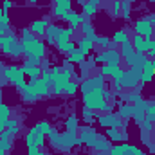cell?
Here are the masks:
<instances>
[{
  "instance_id": "f5cc1de1",
  "label": "cell",
  "mask_w": 155,
  "mask_h": 155,
  "mask_svg": "<svg viewBox=\"0 0 155 155\" xmlns=\"http://www.w3.org/2000/svg\"><path fill=\"white\" fill-rule=\"evenodd\" d=\"M2 74H4V65H2V61H0V85H5V81L2 79Z\"/></svg>"
},
{
  "instance_id": "bcb514c9",
  "label": "cell",
  "mask_w": 155,
  "mask_h": 155,
  "mask_svg": "<svg viewBox=\"0 0 155 155\" xmlns=\"http://www.w3.org/2000/svg\"><path fill=\"white\" fill-rule=\"evenodd\" d=\"M9 24H11V18H9V15H7V13H4V15L0 16V25H2V27H5V29L9 31Z\"/></svg>"
},
{
  "instance_id": "4fadbf2b",
  "label": "cell",
  "mask_w": 155,
  "mask_h": 155,
  "mask_svg": "<svg viewBox=\"0 0 155 155\" xmlns=\"http://www.w3.org/2000/svg\"><path fill=\"white\" fill-rule=\"evenodd\" d=\"M51 22H49V18H41V20H33L31 22V25H29V29H31V33L35 35V36H45V29H47V25H49Z\"/></svg>"
},
{
  "instance_id": "11a10c76",
  "label": "cell",
  "mask_w": 155,
  "mask_h": 155,
  "mask_svg": "<svg viewBox=\"0 0 155 155\" xmlns=\"http://www.w3.org/2000/svg\"><path fill=\"white\" fill-rule=\"evenodd\" d=\"M148 18H150V22H152V24H155V13H152V15H150Z\"/></svg>"
},
{
  "instance_id": "9a60e30c",
  "label": "cell",
  "mask_w": 155,
  "mask_h": 155,
  "mask_svg": "<svg viewBox=\"0 0 155 155\" xmlns=\"http://www.w3.org/2000/svg\"><path fill=\"white\" fill-rule=\"evenodd\" d=\"M107 137L112 143H126L128 141V134L121 128H107Z\"/></svg>"
},
{
  "instance_id": "c3c4849f",
  "label": "cell",
  "mask_w": 155,
  "mask_h": 155,
  "mask_svg": "<svg viewBox=\"0 0 155 155\" xmlns=\"http://www.w3.org/2000/svg\"><path fill=\"white\" fill-rule=\"evenodd\" d=\"M41 79H45L47 83H51V71H41Z\"/></svg>"
},
{
  "instance_id": "2e32d148",
  "label": "cell",
  "mask_w": 155,
  "mask_h": 155,
  "mask_svg": "<svg viewBox=\"0 0 155 155\" xmlns=\"http://www.w3.org/2000/svg\"><path fill=\"white\" fill-rule=\"evenodd\" d=\"M65 20L69 22V27H72V29H79V25L87 20V16L81 13H74V11H67V15H65Z\"/></svg>"
},
{
  "instance_id": "277c9868",
  "label": "cell",
  "mask_w": 155,
  "mask_h": 155,
  "mask_svg": "<svg viewBox=\"0 0 155 155\" xmlns=\"http://www.w3.org/2000/svg\"><path fill=\"white\" fill-rule=\"evenodd\" d=\"M0 52L5 54V56H11V58H18L22 56V41L18 40L16 35L9 33L2 38V43H0Z\"/></svg>"
},
{
  "instance_id": "7dc6e473",
  "label": "cell",
  "mask_w": 155,
  "mask_h": 155,
  "mask_svg": "<svg viewBox=\"0 0 155 155\" xmlns=\"http://www.w3.org/2000/svg\"><path fill=\"white\" fill-rule=\"evenodd\" d=\"M13 5H15V4H13L11 0H4V4H2V9H4V11L7 13V11H9V9L13 7Z\"/></svg>"
},
{
  "instance_id": "e0dca14e",
  "label": "cell",
  "mask_w": 155,
  "mask_h": 155,
  "mask_svg": "<svg viewBox=\"0 0 155 155\" xmlns=\"http://www.w3.org/2000/svg\"><path fill=\"white\" fill-rule=\"evenodd\" d=\"M110 148H112V141H110L108 137H97V141H96V144H94V150H96L97 153L108 155Z\"/></svg>"
},
{
  "instance_id": "8fae6325",
  "label": "cell",
  "mask_w": 155,
  "mask_h": 155,
  "mask_svg": "<svg viewBox=\"0 0 155 155\" xmlns=\"http://www.w3.org/2000/svg\"><path fill=\"white\" fill-rule=\"evenodd\" d=\"M29 83H31V87L35 88V92L38 94L40 97L41 96H49L52 90H51V83H47L45 79H41V78H38V79H29Z\"/></svg>"
},
{
  "instance_id": "d6a6232c",
  "label": "cell",
  "mask_w": 155,
  "mask_h": 155,
  "mask_svg": "<svg viewBox=\"0 0 155 155\" xmlns=\"http://www.w3.org/2000/svg\"><path fill=\"white\" fill-rule=\"evenodd\" d=\"M146 119L155 126V99L153 101H150L148 107H146Z\"/></svg>"
},
{
  "instance_id": "d590c367",
  "label": "cell",
  "mask_w": 155,
  "mask_h": 155,
  "mask_svg": "<svg viewBox=\"0 0 155 155\" xmlns=\"http://www.w3.org/2000/svg\"><path fill=\"white\" fill-rule=\"evenodd\" d=\"M60 25H56V24H49L47 25V29H45V36H51V38H56L58 36V33H60Z\"/></svg>"
},
{
  "instance_id": "60d3db41",
  "label": "cell",
  "mask_w": 155,
  "mask_h": 155,
  "mask_svg": "<svg viewBox=\"0 0 155 155\" xmlns=\"http://www.w3.org/2000/svg\"><path fill=\"white\" fill-rule=\"evenodd\" d=\"M65 15H67V11H65L63 7L52 5V16H56V18H61V20H65Z\"/></svg>"
},
{
  "instance_id": "44dd1931",
  "label": "cell",
  "mask_w": 155,
  "mask_h": 155,
  "mask_svg": "<svg viewBox=\"0 0 155 155\" xmlns=\"http://www.w3.org/2000/svg\"><path fill=\"white\" fill-rule=\"evenodd\" d=\"M72 35H76V29H72V27H61L60 29V33H58V36H56V45L58 43H67V41H71L72 40Z\"/></svg>"
},
{
  "instance_id": "6da1fadb",
  "label": "cell",
  "mask_w": 155,
  "mask_h": 155,
  "mask_svg": "<svg viewBox=\"0 0 155 155\" xmlns=\"http://www.w3.org/2000/svg\"><path fill=\"white\" fill-rule=\"evenodd\" d=\"M79 90H81L85 108L97 110L101 114L114 112V105L110 103V90L107 88L105 76L97 74V76H92L85 81H81Z\"/></svg>"
},
{
  "instance_id": "94428289",
  "label": "cell",
  "mask_w": 155,
  "mask_h": 155,
  "mask_svg": "<svg viewBox=\"0 0 155 155\" xmlns=\"http://www.w3.org/2000/svg\"><path fill=\"white\" fill-rule=\"evenodd\" d=\"M0 155H9V152H0Z\"/></svg>"
},
{
  "instance_id": "91938a15",
  "label": "cell",
  "mask_w": 155,
  "mask_h": 155,
  "mask_svg": "<svg viewBox=\"0 0 155 155\" xmlns=\"http://www.w3.org/2000/svg\"><path fill=\"white\" fill-rule=\"evenodd\" d=\"M4 13H5V11H4V9H2V5H0V16H2Z\"/></svg>"
},
{
  "instance_id": "681fc988",
  "label": "cell",
  "mask_w": 155,
  "mask_h": 155,
  "mask_svg": "<svg viewBox=\"0 0 155 155\" xmlns=\"http://www.w3.org/2000/svg\"><path fill=\"white\" fill-rule=\"evenodd\" d=\"M16 124H20L16 119H7V123H5V128H9V126H16Z\"/></svg>"
},
{
  "instance_id": "f546056e",
  "label": "cell",
  "mask_w": 155,
  "mask_h": 155,
  "mask_svg": "<svg viewBox=\"0 0 155 155\" xmlns=\"http://www.w3.org/2000/svg\"><path fill=\"white\" fill-rule=\"evenodd\" d=\"M126 152H128V143H117L110 148L108 155H126Z\"/></svg>"
},
{
  "instance_id": "e575fe53",
  "label": "cell",
  "mask_w": 155,
  "mask_h": 155,
  "mask_svg": "<svg viewBox=\"0 0 155 155\" xmlns=\"http://www.w3.org/2000/svg\"><path fill=\"white\" fill-rule=\"evenodd\" d=\"M96 43H97L101 49H116V47H114V43H112V40L108 38V36H99Z\"/></svg>"
},
{
  "instance_id": "3957f363",
  "label": "cell",
  "mask_w": 155,
  "mask_h": 155,
  "mask_svg": "<svg viewBox=\"0 0 155 155\" xmlns=\"http://www.w3.org/2000/svg\"><path fill=\"white\" fill-rule=\"evenodd\" d=\"M141 69H134V67H128V69H123L121 74L116 76L114 81V90L116 92H123V90H132L135 88L139 83H141Z\"/></svg>"
},
{
  "instance_id": "4dcf8cb0",
  "label": "cell",
  "mask_w": 155,
  "mask_h": 155,
  "mask_svg": "<svg viewBox=\"0 0 155 155\" xmlns=\"http://www.w3.org/2000/svg\"><path fill=\"white\" fill-rule=\"evenodd\" d=\"M7 119H11V108L5 103H0V124L5 126Z\"/></svg>"
},
{
  "instance_id": "6f0895ef",
  "label": "cell",
  "mask_w": 155,
  "mask_h": 155,
  "mask_svg": "<svg viewBox=\"0 0 155 155\" xmlns=\"http://www.w3.org/2000/svg\"><path fill=\"white\" fill-rule=\"evenodd\" d=\"M25 2H31V4H36V2H41V0H25Z\"/></svg>"
},
{
  "instance_id": "680465c9",
  "label": "cell",
  "mask_w": 155,
  "mask_h": 155,
  "mask_svg": "<svg viewBox=\"0 0 155 155\" xmlns=\"http://www.w3.org/2000/svg\"><path fill=\"white\" fill-rule=\"evenodd\" d=\"M152 40L155 41V24H153V36H152Z\"/></svg>"
},
{
  "instance_id": "f6af8a7d",
  "label": "cell",
  "mask_w": 155,
  "mask_h": 155,
  "mask_svg": "<svg viewBox=\"0 0 155 155\" xmlns=\"http://www.w3.org/2000/svg\"><path fill=\"white\" fill-rule=\"evenodd\" d=\"M20 128H22V124H16V126H9V128H5V132L9 134V137H15V135L20 134Z\"/></svg>"
},
{
  "instance_id": "5bb4252c",
  "label": "cell",
  "mask_w": 155,
  "mask_h": 155,
  "mask_svg": "<svg viewBox=\"0 0 155 155\" xmlns=\"http://www.w3.org/2000/svg\"><path fill=\"white\" fill-rule=\"evenodd\" d=\"M121 71H123V67H121V63H105V65H101V76L105 78H114L119 76L121 74Z\"/></svg>"
},
{
  "instance_id": "484cf974",
  "label": "cell",
  "mask_w": 155,
  "mask_h": 155,
  "mask_svg": "<svg viewBox=\"0 0 155 155\" xmlns=\"http://www.w3.org/2000/svg\"><path fill=\"white\" fill-rule=\"evenodd\" d=\"M96 33V29H94V25H92V20L87 16V20L79 25V35H83V36H90V35H94Z\"/></svg>"
},
{
  "instance_id": "03108f58",
  "label": "cell",
  "mask_w": 155,
  "mask_h": 155,
  "mask_svg": "<svg viewBox=\"0 0 155 155\" xmlns=\"http://www.w3.org/2000/svg\"><path fill=\"white\" fill-rule=\"evenodd\" d=\"M69 155H71V153H69Z\"/></svg>"
},
{
  "instance_id": "f35d334b",
  "label": "cell",
  "mask_w": 155,
  "mask_h": 155,
  "mask_svg": "<svg viewBox=\"0 0 155 155\" xmlns=\"http://www.w3.org/2000/svg\"><path fill=\"white\" fill-rule=\"evenodd\" d=\"M52 5L63 7L65 11H72V0H52Z\"/></svg>"
},
{
  "instance_id": "7bdbcfd3",
  "label": "cell",
  "mask_w": 155,
  "mask_h": 155,
  "mask_svg": "<svg viewBox=\"0 0 155 155\" xmlns=\"http://www.w3.org/2000/svg\"><path fill=\"white\" fill-rule=\"evenodd\" d=\"M126 155H146L139 146H134V144H128V152H126Z\"/></svg>"
},
{
  "instance_id": "ba28073f",
  "label": "cell",
  "mask_w": 155,
  "mask_h": 155,
  "mask_svg": "<svg viewBox=\"0 0 155 155\" xmlns=\"http://www.w3.org/2000/svg\"><path fill=\"white\" fill-rule=\"evenodd\" d=\"M134 33H135V35H141L144 40H150L153 36V24L150 22L148 16L139 18V20H135V24H134Z\"/></svg>"
},
{
  "instance_id": "6125c7cd",
  "label": "cell",
  "mask_w": 155,
  "mask_h": 155,
  "mask_svg": "<svg viewBox=\"0 0 155 155\" xmlns=\"http://www.w3.org/2000/svg\"><path fill=\"white\" fill-rule=\"evenodd\" d=\"M0 103H2V90H0Z\"/></svg>"
},
{
  "instance_id": "db71d44e",
  "label": "cell",
  "mask_w": 155,
  "mask_h": 155,
  "mask_svg": "<svg viewBox=\"0 0 155 155\" xmlns=\"http://www.w3.org/2000/svg\"><path fill=\"white\" fill-rule=\"evenodd\" d=\"M152 148L155 150V132L152 134Z\"/></svg>"
},
{
  "instance_id": "603a6c76",
  "label": "cell",
  "mask_w": 155,
  "mask_h": 155,
  "mask_svg": "<svg viewBox=\"0 0 155 155\" xmlns=\"http://www.w3.org/2000/svg\"><path fill=\"white\" fill-rule=\"evenodd\" d=\"M13 148V137H9V134L4 130L0 134V152H9Z\"/></svg>"
},
{
  "instance_id": "5b68a950",
  "label": "cell",
  "mask_w": 155,
  "mask_h": 155,
  "mask_svg": "<svg viewBox=\"0 0 155 155\" xmlns=\"http://www.w3.org/2000/svg\"><path fill=\"white\" fill-rule=\"evenodd\" d=\"M4 78H5V81H9L11 85H15L18 90H22V88L27 85V81H25V78H27L25 72L22 71L20 65H15V63L4 67Z\"/></svg>"
},
{
  "instance_id": "be15d7a7",
  "label": "cell",
  "mask_w": 155,
  "mask_h": 155,
  "mask_svg": "<svg viewBox=\"0 0 155 155\" xmlns=\"http://www.w3.org/2000/svg\"><path fill=\"white\" fill-rule=\"evenodd\" d=\"M92 155H101V153H97V152H96V153H92Z\"/></svg>"
},
{
  "instance_id": "f907efd6",
  "label": "cell",
  "mask_w": 155,
  "mask_h": 155,
  "mask_svg": "<svg viewBox=\"0 0 155 155\" xmlns=\"http://www.w3.org/2000/svg\"><path fill=\"white\" fill-rule=\"evenodd\" d=\"M45 45H56V38H51V36H45Z\"/></svg>"
},
{
  "instance_id": "4316f807",
  "label": "cell",
  "mask_w": 155,
  "mask_h": 155,
  "mask_svg": "<svg viewBox=\"0 0 155 155\" xmlns=\"http://www.w3.org/2000/svg\"><path fill=\"white\" fill-rule=\"evenodd\" d=\"M146 61H148V56H146L144 52H137V51H135V56H134V63H132V67L143 71V67H144Z\"/></svg>"
},
{
  "instance_id": "7402d4cb",
  "label": "cell",
  "mask_w": 155,
  "mask_h": 155,
  "mask_svg": "<svg viewBox=\"0 0 155 155\" xmlns=\"http://www.w3.org/2000/svg\"><path fill=\"white\" fill-rule=\"evenodd\" d=\"M38 94L35 92V88L31 87V83H27L24 88H22V99L24 101H27V103H35V101H38Z\"/></svg>"
},
{
  "instance_id": "74e56055",
  "label": "cell",
  "mask_w": 155,
  "mask_h": 155,
  "mask_svg": "<svg viewBox=\"0 0 155 155\" xmlns=\"http://www.w3.org/2000/svg\"><path fill=\"white\" fill-rule=\"evenodd\" d=\"M35 126L38 128V130L41 132V134H43V135H47V134H49V132L52 130V126L49 124V121H38V123H36Z\"/></svg>"
},
{
  "instance_id": "7a4b0ae2",
  "label": "cell",
  "mask_w": 155,
  "mask_h": 155,
  "mask_svg": "<svg viewBox=\"0 0 155 155\" xmlns=\"http://www.w3.org/2000/svg\"><path fill=\"white\" fill-rule=\"evenodd\" d=\"M20 41H22V52H24V56H27L31 60H38V61L45 60V56H47V45H45V41L41 38L35 36L29 27L22 29Z\"/></svg>"
},
{
  "instance_id": "ac0fdd59",
  "label": "cell",
  "mask_w": 155,
  "mask_h": 155,
  "mask_svg": "<svg viewBox=\"0 0 155 155\" xmlns=\"http://www.w3.org/2000/svg\"><path fill=\"white\" fill-rule=\"evenodd\" d=\"M99 5H101V0H85V4H83V15L88 16V18L94 16L97 13Z\"/></svg>"
},
{
  "instance_id": "ffe728a7",
  "label": "cell",
  "mask_w": 155,
  "mask_h": 155,
  "mask_svg": "<svg viewBox=\"0 0 155 155\" xmlns=\"http://www.w3.org/2000/svg\"><path fill=\"white\" fill-rule=\"evenodd\" d=\"M78 51H81L85 56H90V52H92V49H94V41L90 38H87V36H81V38L78 40Z\"/></svg>"
},
{
  "instance_id": "836d02e7",
  "label": "cell",
  "mask_w": 155,
  "mask_h": 155,
  "mask_svg": "<svg viewBox=\"0 0 155 155\" xmlns=\"http://www.w3.org/2000/svg\"><path fill=\"white\" fill-rule=\"evenodd\" d=\"M76 92H78V81L71 79V81L65 85V88H63V94H67V96H74Z\"/></svg>"
},
{
  "instance_id": "ab89813d",
  "label": "cell",
  "mask_w": 155,
  "mask_h": 155,
  "mask_svg": "<svg viewBox=\"0 0 155 155\" xmlns=\"http://www.w3.org/2000/svg\"><path fill=\"white\" fill-rule=\"evenodd\" d=\"M110 13H112V16H114V18L121 16V0H112V7H110Z\"/></svg>"
},
{
  "instance_id": "b9f144b4",
  "label": "cell",
  "mask_w": 155,
  "mask_h": 155,
  "mask_svg": "<svg viewBox=\"0 0 155 155\" xmlns=\"http://www.w3.org/2000/svg\"><path fill=\"white\" fill-rule=\"evenodd\" d=\"M141 130L143 132H146V134H153V130H155V126L148 121V119H144L143 123H141Z\"/></svg>"
},
{
  "instance_id": "e7e4bbea",
  "label": "cell",
  "mask_w": 155,
  "mask_h": 155,
  "mask_svg": "<svg viewBox=\"0 0 155 155\" xmlns=\"http://www.w3.org/2000/svg\"><path fill=\"white\" fill-rule=\"evenodd\" d=\"M150 2H153V0H150Z\"/></svg>"
},
{
  "instance_id": "d6986e66",
  "label": "cell",
  "mask_w": 155,
  "mask_h": 155,
  "mask_svg": "<svg viewBox=\"0 0 155 155\" xmlns=\"http://www.w3.org/2000/svg\"><path fill=\"white\" fill-rule=\"evenodd\" d=\"M128 41H132V36L128 35L126 29H117L116 33H114V36H112V43H114V47L123 45V43H128Z\"/></svg>"
},
{
  "instance_id": "816d5d0a",
  "label": "cell",
  "mask_w": 155,
  "mask_h": 155,
  "mask_svg": "<svg viewBox=\"0 0 155 155\" xmlns=\"http://www.w3.org/2000/svg\"><path fill=\"white\" fill-rule=\"evenodd\" d=\"M146 56H148L150 60H155V47H153V49H150V51L146 52Z\"/></svg>"
},
{
  "instance_id": "f1b7e54d",
  "label": "cell",
  "mask_w": 155,
  "mask_h": 155,
  "mask_svg": "<svg viewBox=\"0 0 155 155\" xmlns=\"http://www.w3.org/2000/svg\"><path fill=\"white\" fill-rule=\"evenodd\" d=\"M85 60H87V56H85L81 51H78V49H76L72 54H69V58H67V63H72V65H74V63H78V65H79V63H83Z\"/></svg>"
},
{
  "instance_id": "52a82bcc",
  "label": "cell",
  "mask_w": 155,
  "mask_h": 155,
  "mask_svg": "<svg viewBox=\"0 0 155 155\" xmlns=\"http://www.w3.org/2000/svg\"><path fill=\"white\" fill-rule=\"evenodd\" d=\"M25 146H27V150L43 148L45 146V135L40 132L36 126H33V128L27 130V134H25Z\"/></svg>"
},
{
  "instance_id": "8992f818",
  "label": "cell",
  "mask_w": 155,
  "mask_h": 155,
  "mask_svg": "<svg viewBox=\"0 0 155 155\" xmlns=\"http://www.w3.org/2000/svg\"><path fill=\"white\" fill-rule=\"evenodd\" d=\"M52 148L60 150V152H69L72 146H79V137H76V134L65 132V134H58V137H54L52 141H49Z\"/></svg>"
},
{
  "instance_id": "8d00e7d4",
  "label": "cell",
  "mask_w": 155,
  "mask_h": 155,
  "mask_svg": "<svg viewBox=\"0 0 155 155\" xmlns=\"http://www.w3.org/2000/svg\"><path fill=\"white\" fill-rule=\"evenodd\" d=\"M121 16L130 20V0H121Z\"/></svg>"
},
{
  "instance_id": "cb8c5ba5",
  "label": "cell",
  "mask_w": 155,
  "mask_h": 155,
  "mask_svg": "<svg viewBox=\"0 0 155 155\" xmlns=\"http://www.w3.org/2000/svg\"><path fill=\"white\" fill-rule=\"evenodd\" d=\"M56 49H58V52H61V54H72L78 49V45H76V41L71 40V41H67V43H58Z\"/></svg>"
},
{
  "instance_id": "30bf717a",
  "label": "cell",
  "mask_w": 155,
  "mask_h": 155,
  "mask_svg": "<svg viewBox=\"0 0 155 155\" xmlns=\"http://www.w3.org/2000/svg\"><path fill=\"white\" fill-rule=\"evenodd\" d=\"M97 123L103 126V128H121L123 121L121 117L114 114V112H108V114H99L97 116Z\"/></svg>"
},
{
  "instance_id": "ee69618b",
  "label": "cell",
  "mask_w": 155,
  "mask_h": 155,
  "mask_svg": "<svg viewBox=\"0 0 155 155\" xmlns=\"http://www.w3.org/2000/svg\"><path fill=\"white\" fill-rule=\"evenodd\" d=\"M94 117H96V110H90V108H85L83 107V119L85 121L90 123V119H94Z\"/></svg>"
},
{
  "instance_id": "7c38bea8",
  "label": "cell",
  "mask_w": 155,
  "mask_h": 155,
  "mask_svg": "<svg viewBox=\"0 0 155 155\" xmlns=\"http://www.w3.org/2000/svg\"><path fill=\"white\" fill-rule=\"evenodd\" d=\"M153 76H155V60H150V58H148V61L144 63L143 72H141V83H143V85L152 83Z\"/></svg>"
},
{
  "instance_id": "1f68e13d",
  "label": "cell",
  "mask_w": 155,
  "mask_h": 155,
  "mask_svg": "<svg viewBox=\"0 0 155 155\" xmlns=\"http://www.w3.org/2000/svg\"><path fill=\"white\" fill-rule=\"evenodd\" d=\"M117 116L123 117V119H130L132 117V105L130 103H123L117 110Z\"/></svg>"
},
{
  "instance_id": "9c48e42d",
  "label": "cell",
  "mask_w": 155,
  "mask_h": 155,
  "mask_svg": "<svg viewBox=\"0 0 155 155\" xmlns=\"http://www.w3.org/2000/svg\"><path fill=\"white\" fill-rule=\"evenodd\" d=\"M97 137H99V134L94 128H90V126H79V143L85 144L87 148H94Z\"/></svg>"
},
{
  "instance_id": "d4e9b609",
  "label": "cell",
  "mask_w": 155,
  "mask_h": 155,
  "mask_svg": "<svg viewBox=\"0 0 155 155\" xmlns=\"http://www.w3.org/2000/svg\"><path fill=\"white\" fill-rule=\"evenodd\" d=\"M65 128H67V132H71V134H78L79 124H78V116L76 114H71V116L67 117V121H65Z\"/></svg>"
},
{
  "instance_id": "83f0119b",
  "label": "cell",
  "mask_w": 155,
  "mask_h": 155,
  "mask_svg": "<svg viewBox=\"0 0 155 155\" xmlns=\"http://www.w3.org/2000/svg\"><path fill=\"white\" fill-rule=\"evenodd\" d=\"M144 41L146 40L143 38L141 35H132V45H134V49L137 51V52H144Z\"/></svg>"
},
{
  "instance_id": "9f6ffc18",
  "label": "cell",
  "mask_w": 155,
  "mask_h": 155,
  "mask_svg": "<svg viewBox=\"0 0 155 155\" xmlns=\"http://www.w3.org/2000/svg\"><path fill=\"white\" fill-rule=\"evenodd\" d=\"M36 155H49V153H45L43 150H38V153H36Z\"/></svg>"
}]
</instances>
